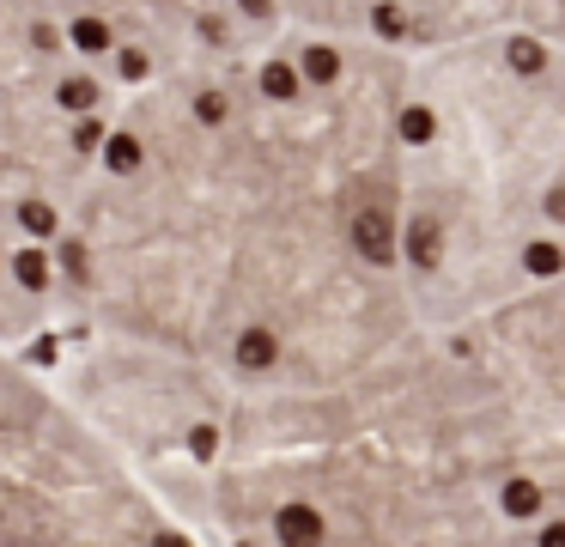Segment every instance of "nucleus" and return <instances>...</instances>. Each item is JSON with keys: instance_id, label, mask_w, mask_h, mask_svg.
<instances>
[{"instance_id": "nucleus-1", "label": "nucleus", "mask_w": 565, "mask_h": 547, "mask_svg": "<svg viewBox=\"0 0 565 547\" xmlns=\"http://www.w3.org/2000/svg\"><path fill=\"white\" fill-rule=\"evenodd\" d=\"M353 250H359V262H371V268L401 262V225L389 219L383 201H371V207L353 213Z\"/></svg>"}, {"instance_id": "nucleus-2", "label": "nucleus", "mask_w": 565, "mask_h": 547, "mask_svg": "<svg viewBox=\"0 0 565 547\" xmlns=\"http://www.w3.org/2000/svg\"><path fill=\"white\" fill-rule=\"evenodd\" d=\"M274 541L280 547H322L329 541V517H322L310 499H286L274 511Z\"/></svg>"}, {"instance_id": "nucleus-3", "label": "nucleus", "mask_w": 565, "mask_h": 547, "mask_svg": "<svg viewBox=\"0 0 565 547\" xmlns=\"http://www.w3.org/2000/svg\"><path fill=\"white\" fill-rule=\"evenodd\" d=\"M401 262H408L414 274H432L444 262V225L432 213H414L408 225H401Z\"/></svg>"}, {"instance_id": "nucleus-4", "label": "nucleus", "mask_w": 565, "mask_h": 547, "mask_svg": "<svg viewBox=\"0 0 565 547\" xmlns=\"http://www.w3.org/2000/svg\"><path fill=\"white\" fill-rule=\"evenodd\" d=\"M231 359H237V371H274L280 365V335L274 329H244L237 335V347H231Z\"/></svg>"}, {"instance_id": "nucleus-5", "label": "nucleus", "mask_w": 565, "mask_h": 547, "mask_svg": "<svg viewBox=\"0 0 565 547\" xmlns=\"http://www.w3.org/2000/svg\"><path fill=\"white\" fill-rule=\"evenodd\" d=\"M523 274H529V280H559V274H565V244L529 238V244H523Z\"/></svg>"}, {"instance_id": "nucleus-6", "label": "nucleus", "mask_w": 565, "mask_h": 547, "mask_svg": "<svg viewBox=\"0 0 565 547\" xmlns=\"http://www.w3.org/2000/svg\"><path fill=\"white\" fill-rule=\"evenodd\" d=\"M298 73H304L310 86H335V80H341V55H335L329 43H310V49L298 55Z\"/></svg>"}, {"instance_id": "nucleus-7", "label": "nucleus", "mask_w": 565, "mask_h": 547, "mask_svg": "<svg viewBox=\"0 0 565 547\" xmlns=\"http://www.w3.org/2000/svg\"><path fill=\"white\" fill-rule=\"evenodd\" d=\"M395 134L408 140V146H432V140H438V116H432L426 104H408V110L395 116Z\"/></svg>"}, {"instance_id": "nucleus-8", "label": "nucleus", "mask_w": 565, "mask_h": 547, "mask_svg": "<svg viewBox=\"0 0 565 547\" xmlns=\"http://www.w3.org/2000/svg\"><path fill=\"white\" fill-rule=\"evenodd\" d=\"M505 67H511V73H523V80H535V73L547 67V49H541L535 37H511V49H505Z\"/></svg>"}, {"instance_id": "nucleus-9", "label": "nucleus", "mask_w": 565, "mask_h": 547, "mask_svg": "<svg viewBox=\"0 0 565 547\" xmlns=\"http://www.w3.org/2000/svg\"><path fill=\"white\" fill-rule=\"evenodd\" d=\"M298 80H304V73H298V67H286V61H268V67H262V92H268V98H280V104H286V98H298Z\"/></svg>"}, {"instance_id": "nucleus-10", "label": "nucleus", "mask_w": 565, "mask_h": 547, "mask_svg": "<svg viewBox=\"0 0 565 547\" xmlns=\"http://www.w3.org/2000/svg\"><path fill=\"white\" fill-rule=\"evenodd\" d=\"M371 25L383 31V37H408L414 25H408V13H401V7H389V0H377V13H371Z\"/></svg>"}, {"instance_id": "nucleus-11", "label": "nucleus", "mask_w": 565, "mask_h": 547, "mask_svg": "<svg viewBox=\"0 0 565 547\" xmlns=\"http://www.w3.org/2000/svg\"><path fill=\"white\" fill-rule=\"evenodd\" d=\"M110 165H116V171H134V165H140V146H134V140H116V146H110Z\"/></svg>"}, {"instance_id": "nucleus-12", "label": "nucleus", "mask_w": 565, "mask_h": 547, "mask_svg": "<svg viewBox=\"0 0 565 547\" xmlns=\"http://www.w3.org/2000/svg\"><path fill=\"white\" fill-rule=\"evenodd\" d=\"M195 116H201V122H225V98H219V92H201Z\"/></svg>"}, {"instance_id": "nucleus-13", "label": "nucleus", "mask_w": 565, "mask_h": 547, "mask_svg": "<svg viewBox=\"0 0 565 547\" xmlns=\"http://www.w3.org/2000/svg\"><path fill=\"white\" fill-rule=\"evenodd\" d=\"M541 207H547V219H553V225H565V183H559V189H547V201H541Z\"/></svg>"}, {"instance_id": "nucleus-14", "label": "nucleus", "mask_w": 565, "mask_h": 547, "mask_svg": "<svg viewBox=\"0 0 565 547\" xmlns=\"http://www.w3.org/2000/svg\"><path fill=\"white\" fill-rule=\"evenodd\" d=\"M244 13H256V19H262V13H274V0H244Z\"/></svg>"}, {"instance_id": "nucleus-15", "label": "nucleus", "mask_w": 565, "mask_h": 547, "mask_svg": "<svg viewBox=\"0 0 565 547\" xmlns=\"http://www.w3.org/2000/svg\"><path fill=\"white\" fill-rule=\"evenodd\" d=\"M152 547H189L183 535H152Z\"/></svg>"}]
</instances>
